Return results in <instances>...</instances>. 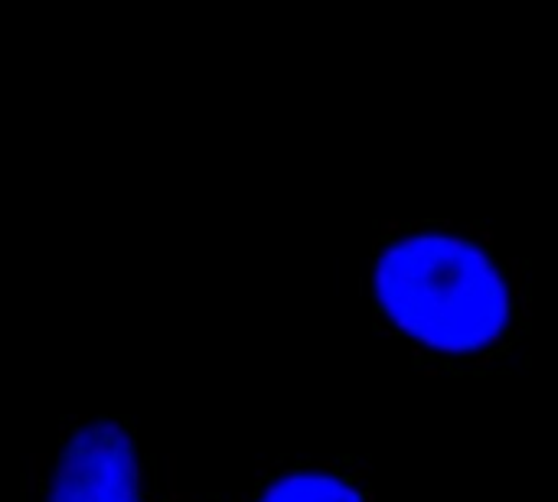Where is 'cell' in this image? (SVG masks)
Here are the masks:
<instances>
[{
  "mask_svg": "<svg viewBox=\"0 0 558 502\" xmlns=\"http://www.w3.org/2000/svg\"><path fill=\"white\" fill-rule=\"evenodd\" d=\"M229 502H376L373 464L353 454L271 461Z\"/></svg>",
  "mask_w": 558,
  "mask_h": 502,
  "instance_id": "3957f363",
  "label": "cell"
},
{
  "mask_svg": "<svg viewBox=\"0 0 558 502\" xmlns=\"http://www.w3.org/2000/svg\"><path fill=\"white\" fill-rule=\"evenodd\" d=\"M366 297L376 333L432 379L510 376L526 363L530 265L481 222H379Z\"/></svg>",
  "mask_w": 558,
  "mask_h": 502,
  "instance_id": "6da1fadb",
  "label": "cell"
},
{
  "mask_svg": "<svg viewBox=\"0 0 558 502\" xmlns=\"http://www.w3.org/2000/svg\"><path fill=\"white\" fill-rule=\"evenodd\" d=\"M154 464L137 428L118 415L65 418L23 502H154Z\"/></svg>",
  "mask_w": 558,
  "mask_h": 502,
  "instance_id": "7a4b0ae2",
  "label": "cell"
}]
</instances>
